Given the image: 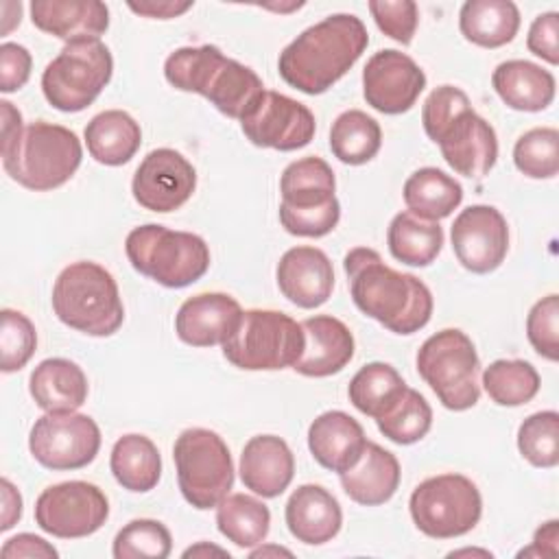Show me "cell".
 I'll return each mask as SVG.
<instances>
[{"label":"cell","instance_id":"1","mask_svg":"<svg viewBox=\"0 0 559 559\" xmlns=\"http://www.w3.org/2000/svg\"><path fill=\"white\" fill-rule=\"evenodd\" d=\"M349 280V295L356 308L391 330L393 334H415L432 317V293L413 273H400L382 262L369 247H354L343 258Z\"/></svg>","mask_w":559,"mask_h":559},{"label":"cell","instance_id":"2","mask_svg":"<svg viewBox=\"0 0 559 559\" xmlns=\"http://www.w3.org/2000/svg\"><path fill=\"white\" fill-rule=\"evenodd\" d=\"M369 44L367 26L354 13H334L301 31L277 59L280 76L295 90L328 92L360 59Z\"/></svg>","mask_w":559,"mask_h":559},{"label":"cell","instance_id":"3","mask_svg":"<svg viewBox=\"0 0 559 559\" xmlns=\"http://www.w3.org/2000/svg\"><path fill=\"white\" fill-rule=\"evenodd\" d=\"M166 81L181 92L207 98L221 114L242 120L262 98L264 83L249 66L229 59L218 46H183L164 61Z\"/></svg>","mask_w":559,"mask_h":559},{"label":"cell","instance_id":"4","mask_svg":"<svg viewBox=\"0 0 559 559\" xmlns=\"http://www.w3.org/2000/svg\"><path fill=\"white\" fill-rule=\"evenodd\" d=\"M0 155L4 173L13 181L35 192H48L72 179L81 166L83 146L72 129L37 120L0 148Z\"/></svg>","mask_w":559,"mask_h":559},{"label":"cell","instance_id":"5","mask_svg":"<svg viewBox=\"0 0 559 559\" xmlns=\"http://www.w3.org/2000/svg\"><path fill=\"white\" fill-rule=\"evenodd\" d=\"M57 319L87 336H111L124 321V306L114 275L98 262L68 264L52 286Z\"/></svg>","mask_w":559,"mask_h":559},{"label":"cell","instance_id":"6","mask_svg":"<svg viewBox=\"0 0 559 559\" xmlns=\"http://www.w3.org/2000/svg\"><path fill=\"white\" fill-rule=\"evenodd\" d=\"M124 253L140 275L166 288L190 286L210 269V247L199 234L157 223L133 227L127 234Z\"/></svg>","mask_w":559,"mask_h":559},{"label":"cell","instance_id":"7","mask_svg":"<svg viewBox=\"0 0 559 559\" xmlns=\"http://www.w3.org/2000/svg\"><path fill=\"white\" fill-rule=\"evenodd\" d=\"M415 365L448 411H467L480 400V358L463 330L445 328L428 336Z\"/></svg>","mask_w":559,"mask_h":559},{"label":"cell","instance_id":"8","mask_svg":"<svg viewBox=\"0 0 559 559\" xmlns=\"http://www.w3.org/2000/svg\"><path fill=\"white\" fill-rule=\"evenodd\" d=\"M304 330L280 310H242L234 334L223 343V356L245 371H277L293 367L304 352Z\"/></svg>","mask_w":559,"mask_h":559},{"label":"cell","instance_id":"9","mask_svg":"<svg viewBox=\"0 0 559 559\" xmlns=\"http://www.w3.org/2000/svg\"><path fill=\"white\" fill-rule=\"evenodd\" d=\"M183 500L199 511L216 504L234 487V461L223 437L210 428H186L173 445Z\"/></svg>","mask_w":559,"mask_h":559},{"label":"cell","instance_id":"10","mask_svg":"<svg viewBox=\"0 0 559 559\" xmlns=\"http://www.w3.org/2000/svg\"><path fill=\"white\" fill-rule=\"evenodd\" d=\"M114 74V57L100 39L70 41L41 72V92L48 105L76 114L90 107Z\"/></svg>","mask_w":559,"mask_h":559},{"label":"cell","instance_id":"11","mask_svg":"<svg viewBox=\"0 0 559 559\" xmlns=\"http://www.w3.org/2000/svg\"><path fill=\"white\" fill-rule=\"evenodd\" d=\"M413 524L432 539L469 533L483 515V498L474 480L463 474H437L421 480L408 500Z\"/></svg>","mask_w":559,"mask_h":559},{"label":"cell","instance_id":"12","mask_svg":"<svg viewBox=\"0 0 559 559\" xmlns=\"http://www.w3.org/2000/svg\"><path fill=\"white\" fill-rule=\"evenodd\" d=\"M28 450L46 469H81L100 450V428L90 415L76 411L46 413L28 432Z\"/></svg>","mask_w":559,"mask_h":559},{"label":"cell","instance_id":"13","mask_svg":"<svg viewBox=\"0 0 559 559\" xmlns=\"http://www.w3.org/2000/svg\"><path fill=\"white\" fill-rule=\"evenodd\" d=\"M109 518V500L87 480H66L46 487L35 500L37 526L59 539L96 533Z\"/></svg>","mask_w":559,"mask_h":559},{"label":"cell","instance_id":"14","mask_svg":"<svg viewBox=\"0 0 559 559\" xmlns=\"http://www.w3.org/2000/svg\"><path fill=\"white\" fill-rule=\"evenodd\" d=\"M240 129L260 148L297 151L312 142L317 120L304 103L266 90L253 111L240 120Z\"/></svg>","mask_w":559,"mask_h":559},{"label":"cell","instance_id":"15","mask_svg":"<svg viewBox=\"0 0 559 559\" xmlns=\"http://www.w3.org/2000/svg\"><path fill=\"white\" fill-rule=\"evenodd\" d=\"M452 251L463 269L485 275L496 271L509 251V225L493 205H469L450 227Z\"/></svg>","mask_w":559,"mask_h":559},{"label":"cell","instance_id":"16","mask_svg":"<svg viewBox=\"0 0 559 559\" xmlns=\"http://www.w3.org/2000/svg\"><path fill=\"white\" fill-rule=\"evenodd\" d=\"M426 87V74L406 52L384 48L362 68V96L367 105L386 116L408 111Z\"/></svg>","mask_w":559,"mask_h":559},{"label":"cell","instance_id":"17","mask_svg":"<svg viewBox=\"0 0 559 559\" xmlns=\"http://www.w3.org/2000/svg\"><path fill=\"white\" fill-rule=\"evenodd\" d=\"M197 188L194 166L175 148H153L133 173V199L151 212L179 210Z\"/></svg>","mask_w":559,"mask_h":559},{"label":"cell","instance_id":"18","mask_svg":"<svg viewBox=\"0 0 559 559\" xmlns=\"http://www.w3.org/2000/svg\"><path fill=\"white\" fill-rule=\"evenodd\" d=\"M445 164L463 177H485L498 159V138L493 127L478 116L472 105L454 114L432 138Z\"/></svg>","mask_w":559,"mask_h":559},{"label":"cell","instance_id":"19","mask_svg":"<svg viewBox=\"0 0 559 559\" xmlns=\"http://www.w3.org/2000/svg\"><path fill=\"white\" fill-rule=\"evenodd\" d=\"M280 293L295 306L312 310L323 306L334 288V266L317 247L288 249L275 269Z\"/></svg>","mask_w":559,"mask_h":559},{"label":"cell","instance_id":"20","mask_svg":"<svg viewBox=\"0 0 559 559\" xmlns=\"http://www.w3.org/2000/svg\"><path fill=\"white\" fill-rule=\"evenodd\" d=\"M242 308L227 293H199L188 297L175 317V332L192 347L223 345L240 323Z\"/></svg>","mask_w":559,"mask_h":559},{"label":"cell","instance_id":"21","mask_svg":"<svg viewBox=\"0 0 559 559\" xmlns=\"http://www.w3.org/2000/svg\"><path fill=\"white\" fill-rule=\"evenodd\" d=\"M304 352L293 369L306 378L338 373L354 358V334L332 314H314L301 321Z\"/></svg>","mask_w":559,"mask_h":559},{"label":"cell","instance_id":"22","mask_svg":"<svg viewBox=\"0 0 559 559\" xmlns=\"http://www.w3.org/2000/svg\"><path fill=\"white\" fill-rule=\"evenodd\" d=\"M238 472L249 491L262 498H277L295 476V456L282 437L255 435L242 448Z\"/></svg>","mask_w":559,"mask_h":559},{"label":"cell","instance_id":"23","mask_svg":"<svg viewBox=\"0 0 559 559\" xmlns=\"http://www.w3.org/2000/svg\"><path fill=\"white\" fill-rule=\"evenodd\" d=\"M290 535L308 546H321L334 539L343 524L338 500L321 485H299L284 509Z\"/></svg>","mask_w":559,"mask_h":559},{"label":"cell","instance_id":"24","mask_svg":"<svg viewBox=\"0 0 559 559\" xmlns=\"http://www.w3.org/2000/svg\"><path fill=\"white\" fill-rule=\"evenodd\" d=\"M367 445L362 426L345 411H325L308 428V450L314 461L336 474L354 467Z\"/></svg>","mask_w":559,"mask_h":559},{"label":"cell","instance_id":"25","mask_svg":"<svg viewBox=\"0 0 559 559\" xmlns=\"http://www.w3.org/2000/svg\"><path fill=\"white\" fill-rule=\"evenodd\" d=\"M33 24L66 44L100 39L109 28V9L98 0H33Z\"/></svg>","mask_w":559,"mask_h":559},{"label":"cell","instance_id":"26","mask_svg":"<svg viewBox=\"0 0 559 559\" xmlns=\"http://www.w3.org/2000/svg\"><path fill=\"white\" fill-rule=\"evenodd\" d=\"M343 491L362 507H378L393 498L400 487V461L382 445L367 441L358 463L338 474Z\"/></svg>","mask_w":559,"mask_h":559},{"label":"cell","instance_id":"27","mask_svg":"<svg viewBox=\"0 0 559 559\" xmlns=\"http://www.w3.org/2000/svg\"><path fill=\"white\" fill-rule=\"evenodd\" d=\"M491 85L500 100L515 111H544L555 100V76L526 59H509L496 66Z\"/></svg>","mask_w":559,"mask_h":559},{"label":"cell","instance_id":"28","mask_svg":"<svg viewBox=\"0 0 559 559\" xmlns=\"http://www.w3.org/2000/svg\"><path fill=\"white\" fill-rule=\"evenodd\" d=\"M28 393L46 413H68L85 404L90 384L85 371L68 358L41 360L28 378Z\"/></svg>","mask_w":559,"mask_h":559},{"label":"cell","instance_id":"29","mask_svg":"<svg viewBox=\"0 0 559 559\" xmlns=\"http://www.w3.org/2000/svg\"><path fill=\"white\" fill-rule=\"evenodd\" d=\"M336 177L332 166L317 157L308 155L290 162L280 177V210L286 212H304L319 210L336 203Z\"/></svg>","mask_w":559,"mask_h":559},{"label":"cell","instance_id":"30","mask_svg":"<svg viewBox=\"0 0 559 559\" xmlns=\"http://www.w3.org/2000/svg\"><path fill=\"white\" fill-rule=\"evenodd\" d=\"M87 153L105 166H122L140 151L142 129L135 118L122 109H105L85 127Z\"/></svg>","mask_w":559,"mask_h":559},{"label":"cell","instance_id":"31","mask_svg":"<svg viewBox=\"0 0 559 559\" xmlns=\"http://www.w3.org/2000/svg\"><path fill=\"white\" fill-rule=\"evenodd\" d=\"M461 35L480 48H500L520 31V11L511 0H467L459 11Z\"/></svg>","mask_w":559,"mask_h":559},{"label":"cell","instance_id":"32","mask_svg":"<svg viewBox=\"0 0 559 559\" xmlns=\"http://www.w3.org/2000/svg\"><path fill=\"white\" fill-rule=\"evenodd\" d=\"M109 467L116 483L133 493H146L162 478V456L157 445L138 432L122 435L109 456Z\"/></svg>","mask_w":559,"mask_h":559},{"label":"cell","instance_id":"33","mask_svg":"<svg viewBox=\"0 0 559 559\" xmlns=\"http://www.w3.org/2000/svg\"><path fill=\"white\" fill-rule=\"evenodd\" d=\"M402 197L408 212L419 218L439 223L461 205L463 188L448 173L435 166H424L408 175L402 188Z\"/></svg>","mask_w":559,"mask_h":559},{"label":"cell","instance_id":"34","mask_svg":"<svg viewBox=\"0 0 559 559\" xmlns=\"http://www.w3.org/2000/svg\"><path fill=\"white\" fill-rule=\"evenodd\" d=\"M391 255L408 266H428L443 249V227L404 210L395 214L386 229Z\"/></svg>","mask_w":559,"mask_h":559},{"label":"cell","instance_id":"35","mask_svg":"<svg viewBox=\"0 0 559 559\" xmlns=\"http://www.w3.org/2000/svg\"><path fill=\"white\" fill-rule=\"evenodd\" d=\"M406 382L389 362H367L360 367L347 386V397L356 411L371 419L384 417L406 393Z\"/></svg>","mask_w":559,"mask_h":559},{"label":"cell","instance_id":"36","mask_svg":"<svg viewBox=\"0 0 559 559\" xmlns=\"http://www.w3.org/2000/svg\"><path fill=\"white\" fill-rule=\"evenodd\" d=\"M216 526L238 548H255L269 535L271 511L249 493H227L216 504Z\"/></svg>","mask_w":559,"mask_h":559},{"label":"cell","instance_id":"37","mask_svg":"<svg viewBox=\"0 0 559 559\" xmlns=\"http://www.w3.org/2000/svg\"><path fill=\"white\" fill-rule=\"evenodd\" d=\"M382 146V129L376 118L360 109H347L336 116L330 129L332 155L349 166L371 162Z\"/></svg>","mask_w":559,"mask_h":559},{"label":"cell","instance_id":"38","mask_svg":"<svg viewBox=\"0 0 559 559\" xmlns=\"http://www.w3.org/2000/svg\"><path fill=\"white\" fill-rule=\"evenodd\" d=\"M542 380L528 360L500 358L483 371V389L498 406H522L539 393Z\"/></svg>","mask_w":559,"mask_h":559},{"label":"cell","instance_id":"39","mask_svg":"<svg viewBox=\"0 0 559 559\" xmlns=\"http://www.w3.org/2000/svg\"><path fill=\"white\" fill-rule=\"evenodd\" d=\"M378 430L397 445H411L421 441L432 426V408L428 400L415 391L406 389L400 402L380 419H376Z\"/></svg>","mask_w":559,"mask_h":559},{"label":"cell","instance_id":"40","mask_svg":"<svg viewBox=\"0 0 559 559\" xmlns=\"http://www.w3.org/2000/svg\"><path fill=\"white\" fill-rule=\"evenodd\" d=\"M513 164L531 179H552L559 173V131L555 127L524 131L515 140Z\"/></svg>","mask_w":559,"mask_h":559},{"label":"cell","instance_id":"41","mask_svg":"<svg viewBox=\"0 0 559 559\" xmlns=\"http://www.w3.org/2000/svg\"><path fill=\"white\" fill-rule=\"evenodd\" d=\"M173 550L170 531L151 518H138L124 524L111 546L116 559H166Z\"/></svg>","mask_w":559,"mask_h":559},{"label":"cell","instance_id":"42","mask_svg":"<svg viewBox=\"0 0 559 559\" xmlns=\"http://www.w3.org/2000/svg\"><path fill=\"white\" fill-rule=\"evenodd\" d=\"M518 450L535 467H555L559 463L557 411H539L528 415L518 428Z\"/></svg>","mask_w":559,"mask_h":559},{"label":"cell","instance_id":"43","mask_svg":"<svg viewBox=\"0 0 559 559\" xmlns=\"http://www.w3.org/2000/svg\"><path fill=\"white\" fill-rule=\"evenodd\" d=\"M37 349V332L33 321L20 312L4 308L0 312V369L4 373L20 371Z\"/></svg>","mask_w":559,"mask_h":559},{"label":"cell","instance_id":"44","mask_svg":"<svg viewBox=\"0 0 559 559\" xmlns=\"http://www.w3.org/2000/svg\"><path fill=\"white\" fill-rule=\"evenodd\" d=\"M526 336L542 358L552 362L559 358V297L555 293L542 297L528 310Z\"/></svg>","mask_w":559,"mask_h":559},{"label":"cell","instance_id":"45","mask_svg":"<svg viewBox=\"0 0 559 559\" xmlns=\"http://www.w3.org/2000/svg\"><path fill=\"white\" fill-rule=\"evenodd\" d=\"M369 13L376 26L393 41L408 46L419 24V9L413 0H371Z\"/></svg>","mask_w":559,"mask_h":559},{"label":"cell","instance_id":"46","mask_svg":"<svg viewBox=\"0 0 559 559\" xmlns=\"http://www.w3.org/2000/svg\"><path fill=\"white\" fill-rule=\"evenodd\" d=\"M469 96L456 85H439L435 87L421 107V124L426 135L432 140L437 131L461 109L469 107Z\"/></svg>","mask_w":559,"mask_h":559},{"label":"cell","instance_id":"47","mask_svg":"<svg viewBox=\"0 0 559 559\" xmlns=\"http://www.w3.org/2000/svg\"><path fill=\"white\" fill-rule=\"evenodd\" d=\"M33 57L28 48L15 41H4L0 46V92L11 94L26 85L31 79Z\"/></svg>","mask_w":559,"mask_h":559},{"label":"cell","instance_id":"48","mask_svg":"<svg viewBox=\"0 0 559 559\" xmlns=\"http://www.w3.org/2000/svg\"><path fill=\"white\" fill-rule=\"evenodd\" d=\"M526 46L535 57L544 59L546 63L550 66L559 63V13L557 11L539 13L531 22Z\"/></svg>","mask_w":559,"mask_h":559},{"label":"cell","instance_id":"49","mask_svg":"<svg viewBox=\"0 0 559 559\" xmlns=\"http://www.w3.org/2000/svg\"><path fill=\"white\" fill-rule=\"evenodd\" d=\"M0 555L4 559H17V557H28V559H55L59 557V550L48 544L44 537L33 535V533H17L13 537H9L2 548Z\"/></svg>","mask_w":559,"mask_h":559},{"label":"cell","instance_id":"50","mask_svg":"<svg viewBox=\"0 0 559 559\" xmlns=\"http://www.w3.org/2000/svg\"><path fill=\"white\" fill-rule=\"evenodd\" d=\"M557 557L559 555V522L557 520H548L544 522L535 535H533V544L524 550L518 552V557Z\"/></svg>","mask_w":559,"mask_h":559},{"label":"cell","instance_id":"51","mask_svg":"<svg viewBox=\"0 0 559 559\" xmlns=\"http://www.w3.org/2000/svg\"><path fill=\"white\" fill-rule=\"evenodd\" d=\"M127 7L144 17L153 20H170L188 9H192V2H173V0H142V2H127Z\"/></svg>","mask_w":559,"mask_h":559},{"label":"cell","instance_id":"52","mask_svg":"<svg viewBox=\"0 0 559 559\" xmlns=\"http://www.w3.org/2000/svg\"><path fill=\"white\" fill-rule=\"evenodd\" d=\"M2 489V513H0V531H9L22 518V496L9 478L0 480Z\"/></svg>","mask_w":559,"mask_h":559},{"label":"cell","instance_id":"53","mask_svg":"<svg viewBox=\"0 0 559 559\" xmlns=\"http://www.w3.org/2000/svg\"><path fill=\"white\" fill-rule=\"evenodd\" d=\"M0 111H2V142H0V148H4L22 133L24 124H22L20 109L13 107V103L0 100Z\"/></svg>","mask_w":559,"mask_h":559},{"label":"cell","instance_id":"54","mask_svg":"<svg viewBox=\"0 0 559 559\" xmlns=\"http://www.w3.org/2000/svg\"><path fill=\"white\" fill-rule=\"evenodd\" d=\"M207 552H216V555H229L227 550L223 548H216V546H207V544H197L188 550H183V557H197V555H207Z\"/></svg>","mask_w":559,"mask_h":559},{"label":"cell","instance_id":"55","mask_svg":"<svg viewBox=\"0 0 559 559\" xmlns=\"http://www.w3.org/2000/svg\"><path fill=\"white\" fill-rule=\"evenodd\" d=\"M266 555H286L290 557L293 552L286 550V548H280V546H269V548H258V550H251V557H266Z\"/></svg>","mask_w":559,"mask_h":559},{"label":"cell","instance_id":"56","mask_svg":"<svg viewBox=\"0 0 559 559\" xmlns=\"http://www.w3.org/2000/svg\"><path fill=\"white\" fill-rule=\"evenodd\" d=\"M459 555H483V557H491V552L489 550H469V548H463V550H454V552H450L448 557H459Z\"/></svg>","mask_w":559,"mask_h":559}]
</instances>
